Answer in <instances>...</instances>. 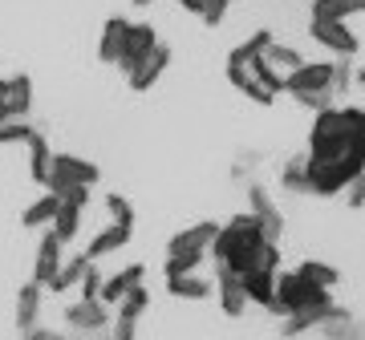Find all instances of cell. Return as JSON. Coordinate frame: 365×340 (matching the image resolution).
<instances>
[{
  "label": "cell",
  "mask_w": 365,
  "mask_h": 340,
  "mask_svg": "<svg viewBox=\"0 0 365 340\" xmlns=\"http://www.w3.org/2000/svg\"><path fill=\"white\" fill-rule=\"evenodd\" d=\"M280 186L292 191V195H313V186H309V166H304V158H292L280 174Z\"/></svg>",
  "instance_id": "cb8c5ba5"
},
{
  "label": "cell",
  "mask_w": 365,
  "mask_h": 340,
  "mask_svg": "<svg viewBox=\"0 0 365 340\" xmlns=\"http://www.w3.org/2000/svg\"><path fill=\"white\" fill-rule=\"evenodd\" d=\"M361 126H365V110H361Z\"/></svg>",
  "instance_id": "f35d334b"
},
{
  "label": "cell",
  "mask_w": 365,
  "mask_h": 340,
  "mask_svg": "<svg viewBox=\"0 0 365 340\" xmlns=\"http://www.w3.org/2000/svg\"><path fill=\"white\" fill-rule=\"evenodd\" d=\"M309 33H313V41H321L325 49L337 53V57H353V53H357V33H353L345 21H309Z\"/></svg>",
  "instance_id": "ba28073f"
},
{
  "label": "cell",
  "mask_w": 365,
  "mask_h": 340,
  "mask_svg": "<svg viewBox=\"0 0 365 340\" xmlns=\"http://www.w3.org/2000/svg\"><path fill=\"white\" fill-rule=\"evenodd\" d=\"M61 340H69V336H61Z\"/></svg>",
  "instance_id": "ab89813d"
},
{
  "label": "cell",
  "mask_w": 365,
  "mask_h": 340,
  "mask_svg": "<svg viewBox=\"0 0 365 340\" xmlns=\"http://www.w3.org/2000/svg\"><path fill=\"white\" fill-rule=\"evenodd\" d=\"M215 235H220V227H215V223H199V227H191V231H179V235L170 239V248H167V272L199 267V263L211 255Z\"/></svg>",
  "instance_id": "5b68a950"
},
{
  "label": "cell",
  "mask_w": 365,
  "mask_h": 340,
  "mask_svg": "<svg viewBox=\"0 0 365 340\" xmlns=\"http://www.w3.org/2000/svg\"><path fill=\"white\" fill-rule=\"evenodd\" d=\"M211 255L220 260V267L235 275L260 272V267H280V251H276V239L264 231V223L256 215H240L227 227H220V235L211 243Z\"/></svg>",
  "instance_id": "6da1fadb"
},
{
  "label": "cell",
  "mask_w": 365,
  "mask_h": 340,
  "mask_svg": "<svg viewBox=\"0 0 365 340\" xmlns=\"http://www.w3.org/2000/svg\"><path fill=\"white\" fill-rule=\"evenodd\" d=\"M227 9H232V0H203V9H199V16H203L207 25H220L223 16H227Z\"/></svg>",
  "instance_id": "4dcf8cb0"
},
{
  "label": "cell",
  "mask_w": 365,
  "mask_h": 340,
  "mask_svg": "<svg viewBox=\"0 0 365 340\" xmlns=\"http://www.w3.org/2000/svg\"><path fill=\"white\" fill-rule=\"evenodd\" d=\"M325 340H365V324H357V320H349L345 312H337L325 324Z\"/></svg>",
  "instance_id": "d4e9b609"
},
{
  "label": "cell",
  "mask_w": 365,
  "mask_h": 340,
  "mask_svg": "<svg viewBox=\"0 0 365 340\" xmlns=\"http://www.w3.org/2000/svg\"><path fill=\"white\" fill-rule=\"evenodd\" d=\"M106 207H110V215H114V223H122V227H130V223H134V215H130V203H126V198L110 195V198H106Z\"/></svg>",
  "instance_id": "1f68e13d"
},
{
  "label": "cell",
  "mask_w": 365,
  "mask_h": 340,
  "mask_svg": "<svg viewBox=\"0 0 365 340\" xmlns=\"http://www.w3.org/2000/svg\"><path fill=\"white\" fill-rule=\"evenodd\" d=\"M21 340H61V332H45V328H29V332H21Z\"/></svg>",
  "instance_id": "836d02e7"
},
{
  "label": "cell",
  "mask_w": 365,
  "mask_h": 340,
  "mask_svg": "<svg viewBox=\"0 0 365 340\" xmlns=\"http://www.w3.org/2000/svg\"><path fill=\"white\" fill-rule=\"evenodd\" d=\"M155 45H158V33H155L150 25H143V21H138V25H130V28H126V45H122V57H118V69H122V73H130V69L138 65L146 53L155 49Z\"/></svg>",
  "instance_id": "8fae6325"
},
{
  "label": "cell",
  "mask_w": 365,
  "mask_h": 340,
  "mask_svg": "<svg viewBox=\"0 0 365 340\" xmlns=\"http://www.w3.org/2000/svg\"><path fill=\"white\" fill-rule=\"evenodd\" d=\"M66 324L78 332V336H102L106 324H110V316H106V304L98 300V296H81V300H73L66 308Z\"/></svg>",
  "instance_id": "52a82bcc"
},
{
  "label": "cell",
  "mask_w": 365,
  "mask_h": 340,
  "mask_svg": "<svg viewBox=\"0 0 365 340\" xmlns=\"http://www.w3.org/2000/svg\"><path fill=\"white\" fill-rule=\"evenodd\" d=\"M130 239V227H122V223H114V227H106V231H98V239H90V248H86V260H102V255H110V251H118L122 243Z\"/></svg>",
  "instance_id": "ffe728a7"
},
{
  "label": "cell",
  "mask_w": 365,
  "mask_h": 340,
  "mask_svg": "<svg viewBox=\"0 0 365 340\" xmlns=\"http://www.w3.org/2000/svg\"><path fill=\"white\" fill-rule=\"evenodd\" d=\"M134 324H138V320H126V316H118V324H114V340H134Z\"/></svg>",
  "instance_id": "d6a6232c"
},
{
  "label": "cell",
  "mask_w": 365,
  "mask_h": 340,
  "mask_svg": "<svg viewBox=\"0 0 365 340\" xmlns=\"http://www.w3.org/2000/svg\"><path fill=\"white\" fill-rule=\"evenodd\" d=\"M57 272H61V239L49 231V235L41 239V248H37V272H33V280H37L41 288H49Z\"/></svg>",
  "instance_id": "9a60e30c"
},
{
  "label": "cell",
  "mask_w": 365,
  "mask_h": 340,
  "mask_svg": "<svg viewBox=\"0 0 365 340\" xmlns=\"http://www.w3.org/2000/svg\"><path fill=\"white\" fill-rule=\"evenodd\" d=\"M353 16L349 0H313V21H345Z\"/></svg>",
  "instance_id": "4316f807"
},
{
  "label": "cell",
  "mask_w": 365,
  "mask_h": 340,
  "mask_svg": "<svg viewBox=\"0 0 365 340\" xmlns=\"http://www.w3.org/2000/svg\"><path fill=\"white\" fill-rule=\"evenodd\" d=\"M248 198H252V215H256V219L264 223V231H268V235H280V211L272 207V198H268V191H264V186H252L248 191Z\"/></svg>",
  "instance_id": "44dd1931"
},
{
  "label": "cell",
  "mask_w": 365,
  "mask_h": 340,
  "mask_svg": "<svg viewBox=\"0 0 365 340\" xmlns=\"http://www.w3.org/2000/svg\"><path fill=\"white\" fill-rule=\"evenodd\" d=\"M182 9H187V13H199V9H203V0H179Z\"/></svg>",
  "instance_id": "e575fe53"
},
{
  "label": "cell",
  "mask_w": 365,
  "mask_h": 340,
  "mask_svg": "<svg viewBox=\"0 0 365 340\" xmlns=\"http://www.w3.org/2000/svg\"><path fill=\"white\" fill-rule=\"evenodd\" d=\"M309 158H333V162H357V166H365L361 110H349V105H325V110H317L313 138H309Z\"/></svg>",
  "instance_id": "7a4b0ae2"
},
{
  "label": "cell",
  "mask_w": 365,
  "mask_h": 340,
  "mask_svg": "<svg viewBox=\"0 0 365 340\" xmlns=\"http://www.w3.org/2000/svg\"><path fill=\"white\" fill-rule=\"evenodd\" d=\"M29 150H33V174L45 183V179H49V162H53L49 146H45V138H41V134H33V138H29Z\"/></svg>",
  "instance_id": "83f0119b"
},
{
  "label": "cell",
  "mask_w": 365,
  "mask_h": 340,
  "mask_svg": "<svg viewBox=\"0 0 365 340\" xmlns=\"http://www.w3.org/2000/svg\"><path fill=\"white\" fill-rule=\"evenodd\" d=\"M126 28H130V21H122V16H110V21H106L102 41H98V57H102L106 65H118L122 45H126Z\"/></svg>",
  "instance_id": "2e32d148"
},
{
  "label": "cell",
  "mask_w": 365,
  "mask_h": 340,
  "mask_svg": "<svg viewBox=\"0 0 365 340\" xmlns=\"http://www.w3.org/2000/svg\"><path fill=\"white\" fill-rule=\"evenodd\" d=\"M300 105L309 110H325V105L337 102V85H333V61H317V65H304L288 73V85H284Z\"/></svg>",
  "instance_id": "277c9868"
},
{
  "label": "cell",
  "mask_w": 365,
  "mask_h": 340,
  "mask_svg": "<svg viewBox=\"0 0 365 340\" xmlns=\"http://www.w3.org/2000/svg\"><path fill=\"white\" fill-rule=\"evenodd\" d=\"M264 61H268V65H272L276 73L284 78V85H288V73H292V69H300V65H304V57H300L297 49H288V45H280V41H272V45L264 49Z\"/></svg>",
  "instance_id": "7402d4cb"
},
{
  "label": "cell",
  "mask_w": 365,
  "mask_h": 340,
  "mask_svg": "<svg viewBox=\"0 0 365 340\" xmlns=\"http://www.w3.org/2000/svg\"><path fill=\"white\" fill-rule=\"evenodd\" d=\"M300 272L309 275V280H313L317 288H333V284H337V272H333L329 263H304Z\"/></svg>",
  "instance_id": "f546056e"
},
{
  "label": "cell",
  "mask_w": 365,
  "mask_h": 340,
  "mask_svg": "<svg viewBox=\"0 0 365 340\" xmlns=\"http://www.w3.org/2000/svg\"><path fill=\"white\" fill-rule=\"evenodd\" d=\"M167 65H170V49L163 45V41H158L155 49L146 53L143 61H138V65H134L130 73H126V81H130V90L146 93V90H150V85H155L158 78H163V69H167Z\"/></svg>",
  "instance_id": "30bf717a"
},
{
  "label": "cell",
  "mask_w": 365,
  "mask_h": 340,
  "mask_svg": "<svg viewBox=\"0 0 365 340\" xmlns=\"http://www.w3.org/2000/svg\"><path fill=\"white\" fill-rule=\"evenodd\" d=\"M276 280H280V267H260V272H248L244 275V288H248V300L272 308L276 300Z\"/></svg>",
  "instance_id": "e0dca14e"
},
{
  "label": "cell",
  "mask_w": 365,
  "mask_h": 340,
  "mask_svg": "<svg viewBox=\"0 0 365 340\" xmlns=\"http://www.w3.org/2000/svg\"><path fill=\"white\" fill-rule=\"evenodd\" d=\"M33 105V81L29 78H0V122L25 118Z\"/></svg>",
  "instance_id": "9c48e42d"
},
{
  "label": "cell",
  "mask_w": 365,
  "mask_h": 340,
  "mask_svg": "<svg viewBox=\"0 0 365 340\" xmlns=\"http://www.w3.org/2000/svg\"><path fill=\"white\" fill-rule=\"evenodd\" d=\"M361 85H365V69H361Z\"/></svg>",
  "instance_id": "74e56055"
},
{
  "label": "cell",
  "mask_w": 365,
  "mask_h": 340,
  "mask_svg": "<svg viewBox=\"0 0 365 340\" xmlns=\"http://www.w3.org/2000/svg\"><path fill=\"white\" fill-rule=\"evenodd\" d=\"M57 203H61V195H53V191L45 198H37V207L25 211V227H49L53 215H57Z\"/></svg>",
  "instance_id": "484cf974"
},
{
  "label": "cell",
  "mask_w": 365,
  "mask_h": 340,
  "mask_svg": "<svg viewBox=\"0 0 365 340\" xmlns=\"http://www.w3.org/2000/svg\"><path fill=\"white\" fill-rule=\"evenodd\" d=\"M93 179H98V170H93L90 162H81V158H73V154H57L49 162V179H45V186H49L53 195H69V191L90 186Z\"/></svg>",
  "instance_id": "8992f818"
},
{
  "label": "cell",
  "mask_w": 365,
  "mask_h": 340,
  "mask_svg": "<svg viewBox=\"0 0 365 340\" xmlns=\"http://www.w3.org/2000/svg\"><path fill=\"white\" fill-rule=\"evenodd\" d=\"M167 288L170 296H182V300H203L215 292V280L199 275V267H187V272H167Z\"/></svg>",
  "instance_id": "7c38bea8"
},
{
  "label": "cell",
  "mask_w": 365,
  "mask_h": 340,
  "mask_svg": "<svg viewBox=\"0 0 365 340\" xmlns=\"http://www.w3.org/2000/svg\"><path fill=\"white\" fill-rule=\"evenodd\" d=\"M37 312H41V284H25L21 296H16V328L29 332V328H37Z\"/></svg>",
  "instance_id": "d6986e66"
},
{
  "label": "cell",
  "mask_w": 365,
  "mask_h": 340,
  "mask_svg": "<svg viewBox=\"0 0 365 340\" xmlns=\"http://www.w3.org/2000/svg\"><path fill=\"white\" fill-rule=\"evenodd\" d=\"M215 292H220V304L227 316H240L244 308H248V288H244V275L227 272V267H220V275H215Z\"/></svg>",
  "instance_id": "5bb4252c"
},
{
  "label": "cell",
  "mask_w": 365,
  "mask_h": 340,
  "mask_svg": "<svg viewBox=\"0 0 365 340\" xmlns=\"http://www.w3.org/2000/svg\"><path fill=\"white\" fill-rule=\"evenodd\" d=\"M37 130H29L25 118H4L0 122V142H29Z\"/></svg>",
  "instance_id": "f1b7e54d"
},
{
  "label": "cell",
  "mask_w": 365,
  "mask_h": 340,
  "mask_svg": "<svg viewBox=\"0 0 365 340\" xmlns=\"http://www.w3.org/2000/svg\"><path fill=\"white\" fill-rule=\"evenodd\" d=\"M146 4H155V0H134V9H146Z\"/></svg>",
  "instance_id": "8d00e7d4"
},
{
  "label": "cell",
  "mask_w": 365,
  "mask_h": 340,
  "mask_svg": "<svg viewBox=\"0 0 365 340\" xmlns=\"http://www.w3.org/2000/svg\"><path fill=\"white\" fill-rule=\"evenodd\" d=\"M138 284H143V263H130V267H122L118 275L102 280V288H98V300H102L106 308H118V300H122L126 292H134Z\"/></svg>",
  "instance_id": "4fadbf2b"
},
{
  "label": "cell",
  "mask_w": 365,
  "mask_h": 340,
  "mask_svg": "<svg viewBox=\"0 0 365 340\" xmlns=\"http://www.w3.org/2000/svg\"><path fill=\"white\" fill-rule=\"evenodd\" d=\"M81 207H86V203H73V198H61V203H57V215H53L49 231H53V235H57V239H61V243H69V239L78 235Z\"/></svg>",
  "instance_id": "ac0fdd59"
},
{
  "label": "cell",
  "mask_w": 365,
  "mask_h": 340,
  "mask_svg": "<svg viewBox=\"0 0 365 340\" xmlns=\"http://www.w3.org/2000/svg\"><path fill=\"white\" fill-rule=\"evenodd\" d=\"M90 263H93V260H86V255H78V260L61 263V272L53 275V284H49V288H53V292H69L73 284H81V280H86V272H90Z\"/></svg>",
  "instance_id": "603a6c76"
},
{
  "label": "cell",
  "mask_w": 365,
  "mask_h": 340,
  "mask_svg": "<svg viewBox=\"0 0 365 340\" xmlns=\"http://www.w3.org/2000/svg\"><path fill=\"white\" fill-rule=\"evenodd\" d=\"M268 45H272V33H256L248 45H240V49L227 57V78H232V85L240 93H248L252 102H260V105H268L276 97V90L264 81L260 69H256V53H264Z\"/></svg>",
  "instance_id": "3957f363"
},
{
  "label": "cell",
  "mask_w": 365,
  "mask_h": 340,
  "mask_svg": "<svg viewBox=\"0 0 365 340\" xmlns=\"http://www.w3.org/2000/svg\"><path fill=\"white\" fill-rule=\"evenodd\" d=\"M349 9L353 13H365V0H349Z\"/></svg>",
  "instance_id": "d590c367"
}]
</instances>
